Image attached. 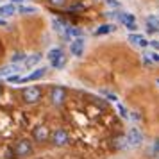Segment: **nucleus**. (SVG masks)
Instances as JSON below:
<instances>
[{"label":"nucleus","mask_w":159,"mask_h":159,"mask_svg":"<svg viewBox=\"0 0 159 159\" xmlns=\"http://www.w3.org/2000/svg\"><path fill=\"white\" fill-rule=\"evenodd\" d=\"M127 141H129V147H138V145H141V141H143V134L138 129H129V132H127Z\"/></svg>","instance_id":"obj_7"},{"label":"nucleus","mask_w":159,"mask_h":159,"mask_svg":"<svg viewBox=\"0 0 159 159\" xmlns=\"http://www.w3.org/2000/svg\"><path fill=\"white\" fill-rule=\"evenodd\" d=\"M66 32H68V34H70V36H80V30L79 29H73V27H68V29H66Z\"/></svg>","instance_id":"obj_19"},{"label":"nucleus","mask_w":159,"mask_h":159,"mask_svg":"<svg viewBox=\"0 0 159 159\" xmlns=\"http://www.w3.org/2000/svg\"><path fill=\"white\" fill-rule=\"evenodd\" d=\"M148 57H152V61H156V63H159V54H148Z\"/></svg>","instance_id":"obj_26"},{"label":"nucleus","mask_w":159,"mask_h":159,"mask_svg":"<svg viewBox=\"0 0 159 159\" xmlns=\"http://www.w3.org/2000/svg\"><path fill=\"white\" fill-rule=\"evenodd\" d=\"M52 143L61 147V145H66L68 143V132L65 129H56L54 134H52Z\"/></svg>","instance_id":"obj_6"},{"label":"nucleus","mask_w":159,"mask_h":159,"mask_svg":"<svg viewBox=\"0 0 159 159\" xmlns=\"http://www.w3.org/2000/svg\"><path fill=\"white\" fill-rule=\"evenodd\" d=\"M22 79H23V77H20V75H9V77H7L9 82H22Z\"/></svg>","instance_id":"obj_23"},{"label":"nucleus","mask_w":159,"mask_h":159,"mask_svg":"<svg viewBox=\"0 0 159 159\" xmlns=\"http://www.w3.org/2000/svg\"><path fill=\"white\" fill-rule=\"evenodd\" d=\"M150 45L156 48V50H159V41H156V39H154V41H150Z\"/></svg>","instance_id":"obj_28"},{"label":"nucleus","mask_w":159,"mask_h":159,"mask_svg":"<svg viewBox=\"0 0 159 159\" xmlns=\"http://www.w3.org/2000/svg\"><path fill=\"white\" fill-rule=\"evenodd\" d=\"M48 2H50L52 6H56V7H63L66 4V0H48Z\"/></svg>","instance_id":"obj_21"},{"label":"nucleus","mask_w":159,"mask_h":159,"mask_svg":"<svg viewBox=\"0 0 159 159\" xmlns=\"http://www.w3.org/2000/svg\"><path fill=\"white\" fill-rule=\"evenodd\" d=\"M65 97H66V91L63 86H56L54 89H52L50 93V100L54 106H61L63 102H65Z\"/></svg>","instance_id":"obj_2"},{"label":"nucleus","mask_w":159,"mask_h":159,"mask_svg":"<svg viewBox=\"0 0 159 159\" xmlns=\"http://www.w3.org/2000/svg\"><path fill=\"white\" fill-rule=\"evenodd\" d=\"M65 65H66V57H65V54H63L61 57H57L56 61H52V66H54V68H63Z\"/></svg>","instance_id":"obj_18"},{"label":"nucleus","mask_w":159,"mask_h":159,"mask_svg":"<svg viewBox=\"0 0 159 159\" xmlns=\"http://www.w3.org/2000/svg\"><path fill=\"white\" fill-rule=\"evenodd\" d=\"M84 39L82 38H75L72 43H70V52H72V56H75V57H80L82 54H84Z\"/></svg>","instance_id":"obj_4"},{"label":"nucleus","mask_w":159,"mask_h":159,"mask_svg":"<svg viewBox=\"0 0 159 159\" xmlns=\"http://www.w3.org/2000/svg\"><path fill=\"white\" fill-rule=\"evenodd\" d=\"M23 100L27 102V104H34V102H38L39 98H41V91H39V88L38 86H29L23 89Z\"/></svg>","instance_id":"obj_1"},{"label":"nucleus","mask_w":159,"mask_h":159,"mask_svg":"<svg viewBox=\"0 0 159 159\" xmlns=\"http://www.w3.org/2000/svg\"><path fill=\"white\" fill-rule=\"evenodd\" d=\"M80 9H84L80 4H75V6H72V11H80Z\"/></svg>","instance_id":"obj_27"},{"label":"nucleus","mask_w":159,"mask_h":159,"mask_svg":"<svg viewBox=\"0 0 159 159\" xmlns=\"http://www.w3.org/2000/svg\"><path fill=\"white\" fill-rule=\"evenodd\" d=\"M39 61H41V54H32V56H29V57L25 59V68H32V66H36Z\"/></svg>","instance_id":"obj_14"},{"label":"nucleus","mask_w":159,"mask_h":159,"mask_svg":"<svg viewBox=\"0 0 159 159\" xmlns=\"http://www.w3.org/2000/svg\"><path fill=\"white\" fill-rule=\"evenodd\" d=\"M16 72H20V66L16 63H13V65L6 66V68H0V77H9V75H13Z\"/></svg>","instance_id":"obj_9"},{"label":"nucleus","mask_w":159,"mask_h":159,"mask_svg":"<svg viewBox=\"0 0 159 159\" xmlns=\"http://www.w3.org/2000/svg\"><path fill=\"white\" fill-rule=\"evenodd\" d=\"M18 61H20V63H22V61H25V56H23L22 52H20V54H15V56H13V63H18Z\"/></svg>","instance_id":"obj_22"},{"label":"nucleus","mask_w":159,"mask_h":159,"mask_svg":"<svg viewBox=\"0 0 159 159\" xmlns=\"http://www.w3.org/2000/svg\"><path fill=\"white\" fill-rule=\"evenodd\" d=\"M0 27H6V20H0Z\"/></svg>","instance_id":"obj_29"},{"label":"nucleus","mask_w":159,"mask_h":159,"mask_svg":"<svg viewBox=\"0 0 159 159\" xmlns=\"http://www.w3.org/2000/svg\"><path fill=\"white\" fill-rule=\"evenodd\" d=\"M45 73H47V68H39V70H36L34 73H30V75H27V77H23L22 82H29V80H38V79H41Z\"/></svg>","instance_id":"obj_11"},{"label":"nucleus","mask_w":159,"mask_h":159,"mask_svg":"<svg viewBox=\"0 0 159 159\" xmlns=\"http://www.w3.org/2000/svg\"><path fill=\"white\" fill-rule=\"evenodd\" d=\"M118 111L122 113V116H123V118H127V111H125V107H123L122 104H118Z\"/></svg>","instance_id":"obj_25"},{"label":"nucleus","mask_w":159,"mask_h":159,"mask_svg":"<svg viewBox=\"0 0 159 159\" xmlns=\"http://www.w3.org/2000/svg\"><path fill=\"white\" fill-rule=\"evenodd\" d=\"M63 56V50L61 48H52V50H48V61H56L57 57H61Z\"/></svg>","instance_id":"obj_17"},{"label":"nucleus","mask_w":159,"mask_h":159,"mask_svg":"<svg viewBox=\"0 0 159 159\" xmlns=\"http://www.w3.org/2000/svg\"><path fill=\"white\" fill-rule=\"evenodd\" d=\"M13 2H27V0H13Z\"/></svg>","instance_id":"obj_30"},{"label":"nucleus","mask_w":159,"mask_h":159,"mask_svg":"<svg viewBox=\"0 0 159 159\" xmlns=\"http://www.w3.org/2000/svg\"><path fill=\"white\" fill-rule=\"evenodd\" d=\"M48 138V129H45V127H38L34 130V139L36 141H45Z\"/></svg>","instance_id":"obj_13"},{"label":"nucleus","mask_w":159,"mask_h":159,"mask_svg":"<svg viewBox=\"0 0 159 159\" xmlns=\"http://www.w3.org/2000/svg\"><path fill=\"white\" fill-rule=\"evenodd\" d=\"M16 13V7L15 4H4V6H0V16H13Z\"/></svg>","instance_id":"obj_10"},{"label":"nucleus","mask_w":159,"mask_h":159,"mask_svg":"<svg viewBox=\"0 0 159 159\" xmlns=\"http://www.w3.org/2000/svg\"><path fill=\"white\" fill-rule=\"evenodd\" d=\"M113 30H115V25L106 23V25H100L98 29L95 30V34H97V36H102V34H109V32H113Z\"/></svg>","instance_id":"obj_15"},{"label":"nucleus","mask_w":159,"mask_h":159,"mask_svg":"<svg viewBox=\"0 0 159 159\" xmlns=\"http://www.w3.org/2000/svg\"><path fill=\"white\" fill-rule=\"evenodd\" d=\"M0 95H2V89H0Z\"/></svg>","instance_id":"obj_31"},{"label":"nucleus","mask_w":159,"mask_h":159,"mask_svg":"<svg viewBox=\"0 0 159 159\" xmlns=\"http://www.w3.org/2000/svg\"><path fill=\"white\" fill-rule=\"evenodd\" d=\"M38 9L34 6H22L20 4V7H18V13L20 15H32V13H36Z\"/></svg>","instance_id":"obj_16"},{"label":"nucleus","mask_w":159,"mask_h":159,"mask_svg":"<svg viewBox=\"0 0 159 159\" xmlns=\"http://www.w3.org/2000/svg\"><path fill=\"white\" fill-rule=\"evenodd\" d=\"M129 43L138 45V47H147V45H150L141 34H129Z\"/></svg>","instance_id":"obj_8"},{"label":"nucleus","mask_w":159,"mask_h":159,"mask_svg":"<svg viewBox=\"0 0 159 159\" xmlns=\"http://www.w3.org/2000/svg\"><path fill=\"white\" fill-rule=\"evenodd\" d=\"M30 150H32V145L27 141V139H22V141H18V143H15V148H13V152H15L16 156H27V154H30Z\"/></svg>","instance_id":"obj_5"},{"label":"nucleus","mask_w":159,"mask_h":159,"mask_svg":"<svg viewBox=\"0 0 159 159\" xmlns=\"http://www.w3.org/2000/svg\"><path fill=\"white\" fill-rule=\"evenodd\" d=\"M118 22L125 25L129 30H136V20H134V15H130V13H120L118 15Z\"/></svg>","instance_id":"obj_3"},{"label":"nucleus","mask_w":159,"mask_h":159,"mask_svg":"<svg viewBox=\"0 0 159 159\" xmlns=\"http://www.w3.org/2000/svg\"><path fill=\"white\" fill-rule=\"evenodd\" d=\"M106 2H107L109 7H118V6H120V2H118V0H106Z\"/></svg>","instance_id":"obj_24"},{"label":"nucleus","mask_w":159,"mask_h":159,"mask_svg":"<svg viewBox=\"0 0 159 159\" xmlns=\"http://www.w3.org/2000/svg\"><path fill=\"white\" fill-rule=\"evenodd\" d=\"M147 30L148 32H156V30H159V20L156 18V16H150V18H147Z\"/></svg>","instance_id":"obj_12"},{"label":"nucleus","mask_w":159,"mask_h":159,"mask_svg":"<svg viewBox=\"0 0 159 159\" xmlns=\"http://www.w3.org/2000/svg\"><path fill=\"white\" fill-rule=\"evenodd\" d=\"M52 25H54V30H57V32L63 30V23L59 22V20H52Z\"/></svg>","instance_id":"obj_20"}]
</instances>
